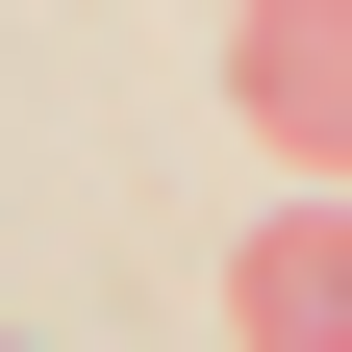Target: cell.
<instances>
[{
	"label": "cell",
	"mask_w": 352,
	"mask_h": 352,
	"mask_svg": "<svg viewBox=\"0 0 352 352\" xmlns=\"http://www.w3.org/2000/svg\"><path fill=\"white\" fill-rule=\"evenodd\" d=\"M227 101L302 176H352V0H227Z\"/></svg>",
	"instance_id": "1"
},
{
	"label": "cell",
	"mask_w": 352,
	"mask_h": 352,
	"mask_svg": "<svg viewBox=\"0 0 352 352\" xmlns=\"http://www.w3.org/2000/svg\"><path fill=\"white\" fill-rule=\"evenodd\" d=\"M227 327H252V352H327V327H352V176H302L277 227L227 252Z\"/></svg>",
	"instance_id": "2"
}]
</instances>
